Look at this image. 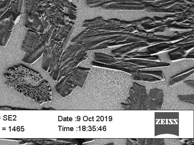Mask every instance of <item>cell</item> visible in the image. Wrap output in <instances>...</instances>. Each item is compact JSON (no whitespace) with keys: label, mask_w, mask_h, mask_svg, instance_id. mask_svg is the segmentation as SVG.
I'll use <instances>...</instances> for the list:
<instances>
[{"label":"cell","mask_w":194,"mask_h":145,"mask_svg":"<svg viewBox=\"0 0 194 145\" xmlns=\"http://www.w3.org/2000/svg\"><path fill=\"white\" fill-rule=\"evenodd\" d=\"M8 86L16 91L27 86H33L43 79L39 73L23 65L14 66L4 74Z\"/></svg>","instance_id":"1"},{"label":"cell","mask_w":194,"mask_h":145,"mask_svg":"<svg viewBox=\"0 0 194 145\" xmlns=\"http://www.w3.org/2000/svg\"><path fill=\"white\" fill-rule=\"evenodd\" d=\"M17 92L34 100L38 104L50 102L52 99V91L50 84L44 80L39 86H27Z\"/></svg>","instance_id":"2"},{"label":"cell","mask_w":194,"mask_h":145,"mask_svg":"<svg viewBox=\"0 0 194 145\" xmlns=\"http://www.w3.org/2000/svg\"><path fill=\"white\" fill-rule=\"evenodd\" d=\"M117 34V33L99 31L96 29L90 28L88 30H84L80 33L71 40V42L86 43L99 40L107 39Z\"/></svg>","instance_id":"3"},{"label":"cell","mask_w":194,"mask_h":145,"mask_svg":"<svg viewBox=\"0 0 194 145\" xmlns=\"http://www.w3.org/2000/svg\"><path fill=\"white\" fill-rule=\"evenodd\" d=\"M74 80L71 73L67 74L62 77L56 85L55 89L57 92L61 97H65L70 95L74 89Z\"/></svg>","instance_id":"4"},{"label":"cell","mask_w":194,"mask_h":145,"mask_svg":"<svg viewBox=\"0 0 194 145\" xmlns=\"http://www.w3.org/2000/svg\"><path fill=\"white\" fill-rule=\"evenodd\" d=\"M39 36L37 32L28 30L21 47V50L26 53H29L36 48L39 44Z\"/></svg>","instance_id":"5"},{"label":"cell","mask_w":194,"mask_h":145,"mask_svg":"<svg viewBox=\"0 0 194 145\" xmlns=\"http://www.w3.org/2000/svg\"><path fill=\"white\" fill-rule=\"evenodd\" d=\"M161 90L155 89L150 90L148 96V109H160L163 101L164 102V94Z\"/></svg>","instance_id":"6"},{"label":"cell","mask_w":194,"mask_h":145,"mask_svg":"<svg viewBox=\"0 0 194 145\" xmlns=\"http://www.w3.org/2000/svg\"><path fill=\"white\" fill-rule=\"evenodd\" d=\"M46 41H43L33 50L29 53H26L22 60L27 64H31L39 59L43 55L46 47Z\"/></svg>","instance_id":"7"},{"label":"cell","mask_w":194,"mask_h":145,"mask_svg":"<svg viewBox=\"0 0 194 145\" xmlns=\"http://www.w3.org/2000/svg\"><path fill=\"white\" fill-rule=\"evenodd\" d=\"M90 69L77 67H74L71 73L74 80V88L77 87L82 88L90 73Z\"/></svg>","instance_id":"8"},{"label":"cell","mask_w":194,"mask_h":145,"mask_svg":"<svg viewBox=\"0 0 194 145\" xmlns=\"http://www.w3.org/2000/svg\"><path fill=\"white\" fill-rule=\"evenodd\" d=\"M25 26L27 28L31 29L34 17L37 14L38 0H26Z\"/></svg>","instance_id":"9"},{"label":"cell","mask_w":194,"mask_h":145,"mask_svg":"<svg viewBox=\"0 0 194 145\" xmlns=\"http://www.w3.org/2000/svg\"><path fill=\"white\" fill-rule=\"evenodd\" d=\"M83 50H84V46L83 44L82 43H76L74 45L70 46L62 54L60 63V67L67 61L77 56V54Z\"/></svg>","instance_id":"10"},{"label":"cell","mask_w":194,"mask_h":145,"mask_svg":"<svg viewBox=\"0 0 194 145\" xmlns=\"http://www.w3.org/2000/svg\"><path fill=\"white\" fill-rule=\"evenodd\" d=\"M120 37V36H113L111 37L107 38V39H104L99 40L90 42V43L83 44L84 50L86 51H91V49L95 47L96 46H97L99 44H100L105 43H112V42H114L115 40L118 39Z\"/></svg>","instance_id":"11"},{"label":"cell","mask_w":194,"mask_h":145,"mask_svg":"<svg viewBox=\"0 0 194 145\" xmlns=\"http://www.w3.org/2000/svg\"><path fill=\"white\" fill-rule=\"evenodd\" d=\"M95 54L96 62L103 64L111 65L119 62V60L111 56L101 53H96Z\"/></svg>","instance_id":"12"},{"label":"cell","mask_w":194,"mask_h":145,"mask_svg":"<svg viewBox=\"0 0 194 145\" xmlns=\"http://www.w3.org/2000/svg\"><path fill=\"white\" fill-rule=\"evenodd\" d=\"M38 14H36L34 17L32 23L31 30L35 32L44 33L45 29L41 22V20L38 17Z\"/></svg>","instance_id":"13"},{"label":"cell","mask_w":194,"mask_h":145,"mask_svg":"<svg viewBox=\"0 0 194 145\" xmlns=\"http://www.w3.org/2000/svg\"><path fill=\"white\" fill-rule=\"evenodd\" d=\"M12 31L5 30L0 34V45L1 46H6L7 43L10 37Z\"/></svg>","instance_id":"14"},{"label":"cell","mask_w":194,"mask_h":145,"mask_svg":"<svg viewBox=\"0 0 194 145\" xmlns=\"http://www.w3.org/2000/svg\"><path fill=\"white\" fill-rule=\"evenodd\" d=\"M43 55L44 57L43 62H42L41 68L46 72H47L50 67V64L51 61V58L52 55L50 56L47 54H43Z\"/></svg>","instance_id":"15"},{"label":"cell","mask_w":194,"mask_h":145,"mask_svg":"<svg viewBox=\"0 0 194 145\" xmlns=\"http://www.w3.org/2000/svg\"><path fill=\"white\" fill-rule=\"evenodd\" d=\"M75 28L73 27L70 31L68 32L67 35L66 36V37L64 39L62 45V49H64L66 48V47L67 46L71 38V36L73 34V32L74 31Z\"/></svg>","instance_id":"16"},{"label":"cell","mask_w":194,"mask_h":145,"mask_svg":"<svg viewBox=\"0 0 194 145\" xmlns=\"http://www.w3.org/2000/svg\"><path fill=\"white\" fill-rule=\"evenodd\" d=\"M58 66L57 63V59L55 58V57L54 56L52 55L51 58V64H50V67H49V69H48L47 72L50 73L51 72L52 70H55Z\"/></svg>","instance_id":"17"},{"label":"cell","mask_w":194,"mask_h":145,"mask_svg":"<svg viewBox=\"0 0 194 145\" xmlns=\"http://www.w3.org/2000/svg\"><path fill=\"white\" fill-rule=\"evenodd\" d=\"M60 68L58 66L56 68V69L55 70L54 72V73H53V75H52V79H53L54 80H55V81H57L58 79V77H59V75H60Z\"/></svg>","instance_id":"18"},{"label":"cell","mask_w":194,"mask_h":145,"mask_svg":"<svg viewBox=\"0 0 194 145\" xmlns=\"http://www.w3.org/2000/svg\"><path fill=\"white\" fill-rule=\"evenodd\" d=\"M54 29L55 28L53 27V26H52L51 27H50V30H49L50 32H49V34H48V36H47V37L46 38V39L45 40V41H46V44L47 46L50 45V42H51V37L52 35L53 31H54Z\"/></svg>","instance_id":"19"},{"label":"cell","mask_w":194,"mask_h":145,"mask_svg":"<svg viewBox=\"0 0 194 145\" xmlns=\"http://www.w3.org/2000/svg\"><path fill=\"white\" fill-rule=\"evenodd\" d=\"M107 43H102L96 46L95 47L93 48H92L91 50H99V49H106L108 48V47L107 45Z\"/></svg>","instance_id":"20"},{"label":"cell","mask_w":194,"mask_h":145,"mask_svg":"<svg viewBox=\"0 0 194 145\" xmlns=\"http://www.w3.org/2000/svg\"><path fill=\"white\" fill-rule=\"evenodd\" d=\"M104 20L103 17H96V18H94L90 20H85L84 22V24L91 23H93L94 22H97V21H101Z\"/></svg>","instance_id":"21"},{"label":"cell","mask_w":194,"mask_h":145,"mask_svg":"<svg viewBox=\"0 0 194 145\" xmlns=\"http://www.w3.org/2000/svg\"><path fill=\"white\" fill-rule=\"evenodd\" d=\"M49 32H50V31L49 30L46 33H41L40 34V36H39V40H40V43H41V42L45 40L46 38L47 37L48 34H49Z\"/></svg>","instance_id":"22"},{"label":"cell","mask_w":194,"mask_h":145,"mask_svg":"<svg viewBox=\"0 0 194 145\" xmlns=\"http://www.w3.org/2000/svg\"><path fill=\"white\" fill-rule=\"evenodd\" d=\"M40 19L41 20V22H42V24L43 25V26L44 29L46 30V29H47L48 26V23L46 22V21H45L44 19H43L42 17Z\"/></svg>","instance_id":"23"},{"label":"cell","mask_w":194,"mask_h":145,"mask_svg":"<svg viewBox=\"0 0 194 145\" xmlns=\"http://www.w3.org/2000/svg\"><path fill=\"white\" fill-rule=\"evenodd\" d=\"M69 15L68 14H64V19L65 24L66 25L69 23L70 22V19L69 18Z\"/></svg>","instance_id":"24"},{"label":"cell","mask_w":194,"mask_h":145,"mask_svg":"<svg viewBox=\"0 0 194 145\" xmlns=\"http://www.w3.org/2000/svg\"><path fill=\"white\" fill-rule=\"evenodd\" d=\"M73 28L72 26L69 23L65 25L64 26V30H65L68 31H70Z\"/></svg>","instance_id":"25"},{"label":"cell","mask_w":194,"mask_h":145,"mask_svg":"<svg viewBox=\"0 0 194 145\" xmlns=\"http://www.w3.org/2000/svg\"><path fill=\"white\" fill-rule=\"evenodd\" d=\"M58 34L57 31L56 30V29H55L54 30V31H53V33H52V35L51 37V40H54V38H55Z\"/></svg>","instance_id":"26"},{"label":"cell","mask_w":194,"mask_h":145,"mask_svg":"<svg viewBox=\"0 0 194 145\" xmlns=\"http://www.w3.org/2000/svg\"><path fill=\"white\" fill-rule=\"evenodd\" d=\"M58 24L59 26H64L65 25L64 20V19H61L60 17H58Z\"/></svg>","instance_id":"27"},{"label":"cell","mask_w":194,"mask_h":145,"mask_svg":"<svg viewBox=\"0 0 194 145\" xmlns=\"http://www.w3.org/2000/svg\"><path fill=\"white\" fill-rule=\"evenodd\" d=\"M69 19L71 20H77V17L74 14H70L69 16Z\"/></svg>","instance_id":"28"},{"label":"cell","mask_w":194,"mask_h":145,"mask_svg":"<svg viewBox=\"0 0 194 145\" xmlns=\"http://www.w3.org/2000/svg\"><path fill=\"white\" fill-rule=\"evenodd\" d=\"M58 13H59V16H60V17L61 18V19H64V13L63 11H61V10H59V11H58Z\"/></svg>","instance_id":"29"},{"label":"cell","mask_w":194,"mask_h":145,"mask_svg":"<svg viewBox=\"0 0 194 145\" xmlns=\"http://www.w3.org/2000/svg\"><path fill=\"white\" fill-rule=\"evenodd\" d=\"M64 29V26H59V28H58V30L57 32L58 33V34H60V33L61 32V31H62V30H63Z\"/></svg>","instance_id":"30"},{"label":"cell","mask_w":194,"mask_h":145,"mask_svg":"<svg viewBox=\"0 0 194 145\" xmlns=\"http://www.w3.org/2000/svg\"><path fill=\"white\" fill-rule=\"evenodd\" d=\"M64 38L63 37H59V38L58 39L57 41V43H59L60 42H63L64 40Z\"/></svg>","instance_id":"31"},{"label":"cell","mask_w":194,"mask_h":145,"mask_svg":"<svg viewBox=\"0 0 194 145\" xmlns=\"http://www.w3.org/2000/svg\"><path fill=\"white\" fill-rule=\"evenodd\" d=\"M54 23L57 26L59 27V24H58V19H54Z\"/></svg>","instance_id":"32"},{"label":"cell","mask_w":194,"mask_h":145,"mask_svg":"<svg viewBox=\"0 0 194 145\" xmlns=\"http://www.w3.org/2000/svg\"><path fill=\"white\" fill-rule=\"evenodd\" d=\"M59 37H60V35H59V34H58V35L57 36L54 38V40H54V42L57 43V41L58 39V38H59Z\"/></svg>","instance_id":"33"},{"label":"cell","mask_w":194,"mask_h":145,"mask_svg":"<svg viewBox=\"0 0 194 145\" xmlns=\"http://www.w3.org/2000/svg\"><path fill=\"white\" fill-rule=\"evenodd\" d=\"M57 43H55V42H54V43L51 46V47L52 50H53L54 48L56 46V44H57Z\"/></svg>","instance_id":"34"},{"label":"cell","mask_w":194,"mask_h":145,"mask_svg":"<svg viewBox=\"0 0 194 145\" xmlns=\"http://www.w3.org/2000/svg\"><path fill=\"white\" fill-rule=\"evenodd\" d=\"M70 9H71V10H72V11H74V12H77V9H75V8H74L72 7H70Z\"/></svg>","instance_id":"35"},{"label":"cell","mask_w":194,"mask_h":145,"mask_svg":"<svg viewBox=\"0 0 194 145\" xmlns=\"http://www.w3.org/2000/svg\"><path fill=\"white\" fill-rule=\"evenodd\" d=\"M58 19V17L57 16L56 14H53V19Z\"/></svg>","instance_id":"36"},{"label":"cell","mask_w":194,"mask_h":145,"mask_svg":"<svg viewBox=\"0 0 194 145\" xmlns=\"http://www.w3.org/2000/svg\"><path fill=\"white\" fill-rule=\"evenodd\" d=\"M69 23L73 27H74L75 25V24L74 23H73V22H71V21H70V22H69Z\"/></svg>","instance_id":"37"},{"label":"cell","mask_w":194,"mask_h":145,"mask_svg":"<svg viewBox=\"0 0 194 145\" xmlns=\"http://www.w3.org/2000/svg\"><path fill=\"white\" fill-rule=\"evenodd\" d=\"M49 19H50V18H49V16H47L46 17V18L44 19V20H45V21H46V22H48V21H49Z\"/></svg>","instance_id":"38"},{"label":"cell","mask_w":194,"mask_h":145,"mask_svg":"<svg viewBox=\"0 0 194 145\" xmlns=\"http://www.w3.org/2000/svg\"><path fill=\"white\" fill-rule=\"evenodd\" d=\"M49 16V18L51 19H53V14H51L50 15V16Z\"/></svg>","instance_id":"39"},{"label":"cell","mask_w":194,"mask_h":145,"mask_svg":"<svg viewBox=\"0 0 194 145\" xmlns=\"http://www.w3.org/2000/svg\"><path fill=\"white\" fill-rule=\"evenodd\" d=\"M55 14H56V15H57V16L58 17H60V16H59V13H58V11H56V13H55Z\"/></svg>","instance_id":"40"},{"label":"cell","mask_w":194,"mask_h":145,"mask_svg":"<svg viewBox=\"0 0 194 145\" xmlns=\"http://www.w3.org/2000/svg\"><path fill=\"white\" fill-rule=\"evenodd\" d=\"M71 7H72L74 8H75V9H77V7H76L75 5H74L72 4V5H71Z\"/></svg>","instance_id":"41"},{"label":"cell","mask_w":194,"mask_h":145,"mask_svg":"<svg viewBox=\"0 0 194 145\" xmlns=\"http://www.w3.org/2000/svg\"><path fill=\"white\" fill-rule=\"evenodd\" d=\"M51 7V6L50 5H48L47 6V9H50Z\"/></svg>","instance_id":"42"},{"label":"cell","mask_w":194,"mask_h":145,"mask_svg":"<svg viewBox=\"0 0 194 145\" xmlns=\"http://www.w3.org/2000/svg\"><path fill=\"white\" fill-rule=\"evenodd\" d=\"M38 17H39V18H40V19L42 17V16H41V15H40V14H38Z\"/></svg>","instance_id":"43"}]
</instances>
